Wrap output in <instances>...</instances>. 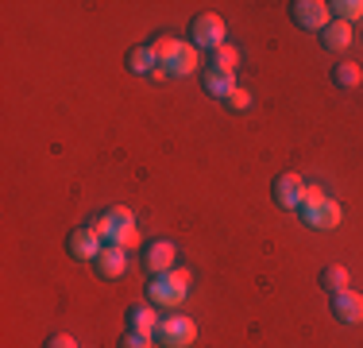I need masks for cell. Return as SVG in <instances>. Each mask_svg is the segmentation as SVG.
Segmentation results:
<instances>
[{
	"instance_id": "obj_23",
	"label": "cell",
	"mask_w": 363,
	"mask_h": 348,
	"mask_svg": "<svg viewBox=\"0 0 363 348\" xmlns=\"http://www.w3.org/2000/svg\"><path fill=\"white\" fill-rule=\"evenodd\" d=\"M47 348H77V341H74V337H66V333H55L47 341Z\"/></svg>"
},
{
	"instance_id": "obj_6",
	"label": "cell",
	"mask_w": 363,
	"mask_h": 348,
	"mask_svg": "<svg viewBox=\"0 0 363 348\" xmlns=\"http://www.w3.org/2000/svg\"><path fill=\"white\" fill-rule=\"evenodd\" d=\"M224 35H228V28H224V20L217 12H201V16H194V23H189V43H194L197 50H217L224 47Z\"/></svg>"
},
{
	"instance_id": "obj_21",
	"label": "cell",
	"mask_w": 363,
	"mask_h": 348,
	"mask_svg": "<svg viewBox=\"0 0 363 348\" xmlns=\"http://www.w3.org/2000/svg\"><path fill=\"white\" fill-rule=\"evenodd\" d=\"M224 104H228L232 112H247V109H252V93H247L244 85H236V89H232L228 97H224Z\"/></svg>"
},
{
	"instance_id": "obj_22",
	"label": "cell",
	"mask_w": 363,
	"mask_h": 348,
	"mask_svg": "<svg viewBox=\"0 0 363 348\" xmlns=\"http://www.w3.org/2000/svg\"><path fill=\"white\" fill-rule=\"evenodd\" d=\"M155 337H140V333H128L124 341H120V348H151Z\"/></svg>"
},
{
	"instance_id": "obj_13",
	"label": "cell",
	"mask_w": 363,
	"mask_h": 348,
	"mask_svg": "<svg viewBox=\"0 0 363 348\" xmlns=\"http://www.w3.org/2000/svg\"><path fill=\"white\" fill-rule=\"evenodd\" d=\"M159 313H155V306H132L128 310V333H140V337H155V329H159Z\"/></svg>"
},
{
	"instance_id": "obj_12",
	"label": "cell",
	"mask_w": 363,
	"mask_h": 348,
	"mask_svg": "<svg viewBox=\"0 0 363 348\" xmlns=\"http://www.w3.org/2000/svg\"><path fill=\"white\" fill-rule=\"evenodd\" d=\"M333 317L340 325H359L363 321V294H356V290L333 294Z\"/></svg>"
},
{
	"instance_id": "obj_16",
	"label": "cell",
	"mask_w": 363,
	"mask_h": 348,
	"mask_svg": "<svg viewBox=\"0 0 363 348\" xmlns=\"http://www.w3.org/2000/svg\"><path fill=\"white\" fill-rule=\"evenodd\" d=\"M128 70H132V74H155V70H159V55H155V47H132L128 50Z\"/></svg>"
},
{
	"instance_id": "obj_15",
	"label": "cell",
	"mask_w": 363,
	"mask_h": 348,
	"mask_svg": "<svg viewBox=\"0 0 363 348\" xmlns=\"http://www.w3.org/2000/svg\"><path fill=\"white\" fill-rule=\"evenodd\" d=\"M321 43H325V50H348V47H352V23L333 20V23L321 31Z\"/></svg>"
},
{
	"instance_id": "obj_5",
	"label": "cell",
	"mask_w": 363,
	"mask_h": 348,
	"mask_svg": "<svg viewBox=\"0 0 363 348\" xmlns=\"http://www.w3.org/2000/svg\"><path fill=\"white\" fill-rule=\"evenodd\" d=\"M155 341L162 348H189L197 341V321L186 317V313H174V317H162L159 329H155Z\"/></svg>"
},
{
	"instance_id": "obj_19",
	"label": "cell",
	"mask_w": 363,
	"mask_h": 348,
	"mask_svg": "<svg viewBox=\"0 0 363 348\" xmlns=\"http://www.w3.org/2000/svg\"><path fill=\"white\" fill-rule=\"evenodd\" d=\"M333 77H336V85H340V89H356V85L363 82V70L356 62H340V66L333 70Z\"/></svg>"
},
{
	"instance_id": "obj_11",
	"label": "cell",
	"mask_w": 363,
	"mask_h": 348,
	"mask_svg": "<svg viewBox=\"0 0 363 348\" xmlns=\"http://www.w3.org/2000/svg\"><path fill=\"white\" fill-rule=\"evenodd\" d=\"M93 267H97L101 278H120V275H128L132 259H128L124 248H116V244H105V248H101V256L93 259Z\"/></svg>"
},
{
	"instance_id": "obj_1",
	"label": "cell",
	"mask_w": 363,
	"mask_h": 348,
	"mask_svg": "<svg viewBox=\"0 0 363 348\" xmlns=\"http://www.w3.org/2000/svg\"><path fill=\"white\" fill-rule=\"evenodd\" d=\"M155 55H159V70L170 77H189L201 70V50L194 47L189 39H174V35H159L151 43Z\"/></svg>"
},
{
	"instance_id": "obj_8",
	"label": "cell",
	"mask_w": 363,
	"mask_h": 348,
	"mask_svg": "<svg viewBox=\"0 0 363 348\" xmlns=\"http://www.w3.org/2000/svg\"><path fill=\"white\" fill-rule=\"evenodd\" d=\"M306 186H309V182L301 178V174H279V178H274V186H271L274 205L301 209V202H306Z\"/></svg>"
},
{
	"instance_id": "obj_10",
	"label": "cell",
	"mask_w": 363,
	"mask_h": 348,
	"mask_svg": "<svg viewBox=\"0 0 363 348\" xmlns=\"http://www.w3.org/2000/svg\"><path fill=\"white\" fill-rule=\"evenodd\" d=\"M101 248H105V240L97 236V229L93 224H82V229H74L70 232V240H66V251H70L74 259H97L101 256Z\"/></svg>"
},
{
	"instance_id": "obj_2",
	"label": "cell",
	"mask_w": 363,
	"mask_h": 348,
	"mask_svg": "<svg viewBox=\"0 0 363 348\" xmlns=\"http://www.w3.org/2000/svg\"><path fill=\"white\" fill-rule=\"evenodd\" d=\"M93 229H97V236L105 244H116V248L132 251L135 244H140V229H135V217L128 205H112L105 213L93 221Z\"/></svg>"
},
{
	"instance_id": "obj_3",
	"label": "cell",
	"mask_w": 363,
	"mask_h": 348,
	"mask_svg": "<svg viewBox=\"0 0 363 348\" xmlns=\"http://www.w3.org/2000/svg\"><path fill=\"white\" fill-rule=\"evenodd\" d=\"M301 221H306L309 229H317V232H333V229H340L344 209H340L336 197H328L321 186L309 182V186H306V202H301Z\"/></svg>"
},
{
	"instance_id": "obj_18",
	"label": "cell",
	"mask_w": 363,
	"mask_h": 348,
	"mask_svg": "<svg viewBox=\"0 0 363 348\" xmlns=\"http://www.w3.org/2000/svg\"><path fill=\"white\" fill-rule=\"evenodd\" d=\"M321 286L328 294H340V290H348V267H340V263H328L325 271H321Z\"/></svg>"
},
{
	"instance_id": "obj_17",
	"label": "cell",
	"mask_w": 363,
	"mask_h": 348,
	"mask_svg": "<svg viewBox=\"0 0 363 348\" xmlns=\"http://www.w3.org/2000/svg\"><path fill=\"white\" fill-rule=\"evenodd\" d=\"M236 66H240V50L236 47H228V43H224V47H217L209 55V70H224V74H236Z\"/></svg>"
},
{
	"instance_id": "obj_20",
	"label": "cell",
	"mask_w": 363,
	"mask_h": 348,
	"mask_svg": "<svg viewBox=\"0 0 363 348\" xmlns=\"http://www.w3.org/2000/svg\"><path fill=\"white\" fill-rule=\"evenodd\" d=\"M333 20H344V23L363 20V0H336V4H333Z\"/></svg>"
},
{
	"instance_id": "obj_7",
	"label": "cell",
	"mask_w": 363,
	"mask_h": 348,
	"mask_svg": "<svg viewBox=\"0 0 363 348\" xmlns=\"http://www.w3.org/2000/svg\"><path fill=\"white\" fill-rule=\"evenodd\" d=\"M290 12L294 23L306 31H325L333 23V4H325V0H298V4H290Z\"/></svg>"
},
{
	"instance_id": "obj_14",
	"label": "cell",
	"mask_w": 363,
	"mask_h": 348,
	"mask_svg": "<svg viewBox=\"0 0 363 348\" xmlns=\"http://www.w3.org/2000/svg\"><path fill=\"white\" fill-rule=\"evenodd\" d=\"M201 85H205V93H209V97H220L224 101L232 89H236V74H224V70H205Z\"/></svg>"
},
{
	"instance_id": "obj_9",
	"label": "cell",
	"mask_w": 363,
	"mask_h": 348,
	"mask_svg": "<svg viewBox=\"0 0 363 348\" xmlns=\"http://www.w3.org/2000/svg\"><path fill=\"white\" fill-rule=\"evenodd\" d=\"M143 267L151 275H167V271H174L178 267V248L170 240H151L143 248Z\"/></svg>"
},
{
	"instance_id": "obj_4",
	"label": "cell",
	"mask_w": 363,
	"mask_h": 348,
	"mask_svg": "<svg viewBox=\"0 0 363 348\" xmlns=\"http://www.w3.org/2000/svg\"><path fill=\"white\" fill-rule=\"evenodd\" d=\"M189 294V271L186 267H174L167 275H155L151 286H147V298L151 306H162V310H178Z\"/></svg>"
}]
</instances>
